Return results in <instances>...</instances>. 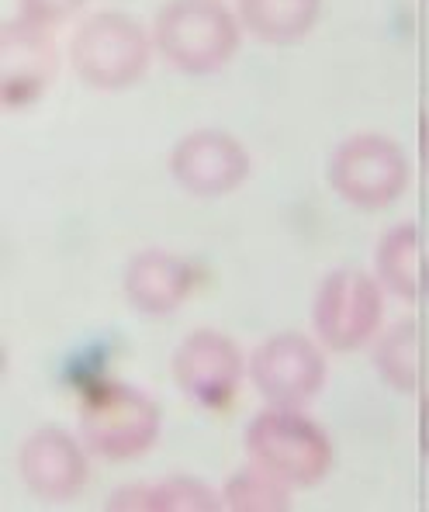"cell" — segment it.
<instances>
[{"instance_id": "cell-18", "label": "cell", "mask_w": 429, "mask_h": 512, "mask_svg": "<svg viewBox=\"0 0 429 512\" xmlns=\"http://www.w3.org/2000/svg\"><path fill=\"white\" fill-rule=\"evenodd\" d=\"M84 4L87 0H18V14L35 21V25L56 28V25H63L66 18H73Z\"/></svg>"}, {"instance_id": "cell-10", "label": "cell", "mask_w": 429, "mask_h": 512, "mask_svg": "<svg viewBox=\"0 0 429 512\" xmlns=\"http://www.w3.org/2000/svg\"><path fill=\"white\" fill-rule=\"evenodd\" d=\"M18 474L39 502L59 506L84 492L90 481L87 447L59 426H42L18 447Z\"/></svg>"}, {"instance_id": "cell-20", "label": "cell", "mask_w": 429, "mask_h": 512, "mask_svg": "<svg viewBox=\"0 0 429 512\" xmlns=\"http://www.w3.org/2000/svg\"><path fill=\"white\" fill-rule=\"evenodd\" d=\"M423 298L429 301V256H426V270H423Z\"/></svg>"}, {"instance_id": "cell-6", "label": "cell", "mask_w": 429, "mask_h": 512, "mask_svg": "<svg viewBox=\"0 0 429 512\" xmlns=\"http://www.w3.org/2000/svg\"><path fill=\"white\" fill-rule=\"evenodd\" d=\"M381 322H385V288L378 277L353 267H340L322 277L312 308V326L326 350H360L381 333Z\"/></svg>"}, {"instance_id": "cell-2", "label": "cell", "mask_w": 429, "mask_h": 512, "mask_svg": "<svg viewBox=\"0 0 429 512\" xmlns=\"http://www.w3.org/2000/svg\"><path fill=\"white\" fill-rule=\"evenodd\" d=\"M80 440L104 461H135L160 440V405L125 381H97L80 395Z\"/></svg>"}, {"instance_id": "cell-19", "label": "cell", "mask_w": 429, "mask_h": 512, "mask_svg": "<svg viewBox=\"0 0 429 512\" xmlns=\"http://www.w3.org/2000/svg\"><path fill=\"white\" fill-rule=\"evenodd\" d=\"M419 450L429 461V395H423V402H419Z\"/></svg>"}, {"instance_id": "cell-14", "label": "cell", "mask_w": 429, "mask_h": 512, "mask_svg": "<svg viewBox=\"0 0 429 512\" xmlns=\"http://www.w3.org/2000/svg\"><path fill=\"white\" fill-rule=\"evenodd\" d=\"M423 270V232L412 222L391 225L374 250V277L381 281V288L402 301H416L423 295Z\"/></svg>"}, {"instance_id": "cell-7", "label": "cell", "mask_w": 429, "mask_h": 512, "mask_svg": "<svg viewBox=\"0 0 429 512\" xmlns=\"http://www.w3.org/2000/svg\"><path fill=\"white\" fill-rule=\"evenodd\" d=\"M250 381L277 409H305L326 384V353L301 333H277L250 353Z\"/></svg>"}, {"instance_id": "cell-21", "label": "cell", "mask_w": 429, "mask_h": 512, "mask_svg": "<svg viewBox=\"0 0 429 512\" xmlns=\"http://www.w3.org/2000/svg\"><path fill=\"white\" fill-rule=\"evenodd\" d=\"M426 167H429V142H426Z\"/></svg>"}, {"instance_id": "cell-4", "label": "cell", "mask_w": 429, "mask_h": 512, "mask_svg": "<svg viewBox=\"0 0 429 512\" xmlns=\"http://www.w3.org/2000/svg\"><path fill=\"white\" fill-rule=\"evenodd\" d=\"M153 39L122 11H97L70 39V66L87 87L125 90L139 84L153 59Z\"/></svg>"}, {"instance_id": "cell-8", "label": "cell", "mask_w": 429, "mask_h": 512, "mask_svg": "<svg viewBox=\"0 0 429 512\" xmlns=\"http://www.w3.org/2000/svg\"><path fill=\"white\" fill-rule=\"evenodd\" d=\"M250 360L218 329H194L173 350V381L201 409H225L239 395Z\"/></svg>"}, {"instance_id": "cell-13", "label": "cell", "mask_w": 429, "mask_h": 512, "mask_svg": "<svg viewBox=\"0 0 429 512\" xmlns=\"http://www.w3.org/2000/svg\"><path fill=\"white\" fill-rule=\"evenodd\" d=\"M108 512H218L225 509L222 492L208 488L205 481L173 474L163 481L125 485L104 502Z\"/></svg>"}, {"instance_id": "cell-9", "label": "cell", "mask_w": 429, "mask_h": 512, "mask_svg": "<svg viewBox=\"0 0 429 512\" xmlns=\"http://www.w3.org/2000/svg\"><path fill=\"white\" fill-rule=\"evenodd\" d=\"M250 170L253 163L243 142L218 128L187 132L170 153L173 180L194 198H225L246 184Z\"/></svg>"}, {"instance_id": "cell-15", "label": "cell", "mask_w": 429, "mask_h": 512, "mask_svg": "<svg viewBox=\"0 0 429 512\" xmlns=\"http://www.w3.org/2000/svg\"><path fill=\"white\" fill-rule=\"evenodd\" d=\"M322 0H239L236 18L253 39L267 45H288L305 39L315 28Z\"/></svg>"}, {"instance_id": "cell-3", "label": "cell", "mask_w": 429, "mask_h": 512, "mask_svg": "<svg viewBox=\"0 0 429 512\" xmlns=\"http://www.w3.org/2000/svg\"><path fill=\"white\" fill-rule=\"evenodd\" d=\"M243 447L250 464L270 471L291 488H312L326 481L336 461L326 429L301 409H277V405H267L250 419Z\"/></svg>"}, {"instance_id": "cell-12", "label": "cell", "mask_w": 429, "mask_h": 512, "mask_svg": "<svg viewBox=\"0 0 429 512\" xmlns=\"http://www.w3.org/2000/svg\"><path fill=\"white\" fill-rule=\"evenodd\" d=\"M194 284H198V274L184 256L153 246V250H142L129 260L122 288L135 312L160 319V315L177 312L191 298Z\"/></svg>"}, {"instance_id": "cell-5", "label": "cell", "mask_w": 429, "mask_h": 512, "mask_svg": "<svg viewBox=\"0 0 429 512\" xmlns=\"http://www.w3.org/2000/svg\"><path fill=\"white\" fill-rule=\"evenodd\" d=\"M409 156L381 132H357L329 156V187L353 208L381 212L409 187Z\"/></svg>"}, {"instance_id": "cell-11", "label": "cell", "mask_w": 429, "mask_h": 512, "mask_svg": "<svg viewBox=\"0 0 429 512\" xmlns=\"http://www.w3.org/2000/svg\"><path fill=\"white\" fill-rule=\"evenodd\" d=\"M0 97H4L7 111H18L25 104L39 101V94L56 77L59 59H56V39L52 28L35 25L28 18H14L0 32Z\"/></svg>"}, {"instance_id": "cell-1", "label": "cell", "mask_w": 429, "mask_h": 512, "mask_svg": "<svg viewBox=\"0 0 429 512\" xmlns=\"http://www.w3.org/2000/svg\"><path fill=\"white\" fill-rule=\"evenodd\" d=\"M243 25L222 0H170L153 21V45L173 70L208 77L232 63Z\"/></svg>"}, {"instance_id": "cell-17", "label": "cell", "mask_w": 429, "mask_h": 512, "mask_svg": "<svg viewBox=\"0 0 429 512\" xmlns=\"http://www.w3.org/2000/svg\"><path fill=\"white\" fill-rule=\"evenodd\" d=\"M222 502L232 512H284L291 509V485L250 464L229 474V481L222 485Z\"/></svg>"}, {"instance_id": "cell-16", "label": "cell", "mask_w": 429, "mask_h": 512, "mask_svg": "<svg viewBox=\"0 0 429 512\" xmlns=\"http://www.w3.org/2000/svg\"><path fill=\"white\" fill-rule=\"evenodd\" d=\"M374 371L398 395H416L423 388V333L412 319L391 322L374 336Z\"/></svg>"}]
</instances>
